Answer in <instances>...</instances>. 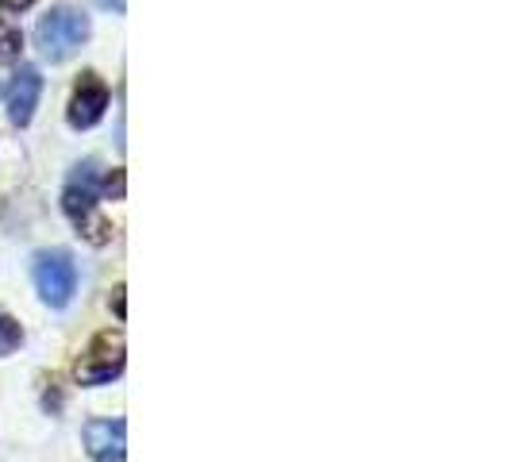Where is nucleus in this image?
I'll return each mask as SVG.
<instances>
[{
	"instance_id": "obj_5",
	"label": "nucleus",
	"mask_w": 512,
	"mask_h": 462,
	"mask_svg": "<svg viewBox=\"0 0 512 462\" xmlns=\"http://www.w3.org/2000/svg\"><path fill=\"white\" fill-rule=\"evenodd\" d=\"M104 108H108V89H104V81L97 74H85L77 81L74 101H70V124H74V128H93L104 116Z\"/></svg>"
},
{
	"instance_id": "obj_4",
	"label": "nucleus",
	"mask_w": 512,
	"mask_h": 462,
	"mask_svg": "<svg viewBox=\"0 0 512 462\" xmlns=\"http://www.w3.org/2000/svg\"><path fill=\"white\" fill-rule=\"evenodd\" d=\"M120 370H124V332H101L89 343L85 359L77 362V382L104 385L120 378Z\"/></svg>"
},
{
	"instance_id": "obj_11",
	"label": "nucleus",
	"mask_w": 512,
	"mask_h": 462,
	"mask_svg": "<svg viewBox=\"0 0 512 462\" xmlns=\"http://www.w3.org/2000/svg\"><path fill=\"white\" fill-rule=\"evenodd\" d=\"M101 8H108V12H124L128 8V0H97Z\"/></svg>"
},
{
	"instance_id": "obj_6",
	"label": "nucleus",
	"mask_w": 512,
	"mask_h": 462,
	"mask_svg": "<svg viewBox=\"0 0 512 462\" xmlns=\"http://www.w3.org/2000/svg\"><path fill=\"white\" fill-rule=\"evenodd\" d=\"M85 447L101 462H124V420H89L85 424Z\"/></svg>"
},
{
	"instance_id": "obj_8",
	"label": "nucleus",
	"mask_w": 512,
	"mask_h": 462,
	"mask_svg": "<svg viewBox=\"0 0 512 462\" xmlns=\"http://www.w3.org/2000/svg\"><path fill=\"white\" fill-rule=\"evenodd\" d=\"M20 343H24V332H20V324H16L8 312H0V355H12Z\"/></svg>"
},
{
	"instance_id": "obj_7",
	"label": "nucleus",
	"mask_w": 512,
	"mask_h": 462,
	"mask_svg": "<svg viewBox=\"0 0 512 462\" xmlns=\"http://www.w3.org/2000/svg\"><path fill=\"white\" fill-rule=\"evenodd\" d=\"M39 93H43V77H39V70L24 66V70L16 74V81H12V93H8V116H12V124H20V128L31 124Z\"/></svg>"
},
{
	"instance_id": "obj_10",
	"label": "nucleus",
	"mask_w": 512,
	"mask_h": 462,
	"mask_svg": "<svg viewBox=\"0 0 512 462\" xmlns=\"http://www.w3.org/2000/svg\"><path fill=\"white\" fill-rule=\"evenodd\" d=\"M31 4H35V0H0V8H8V12H24Z\"/></svg>"
},
{
	"instance_id": "obj_9",
	"label": "nucleus",
	"mask_w": 512,
	"mask_h": 462,
	"mask_svg": "<svg viewBox=\"0 0 512 462\" xmlns=\"http://www.w3.org/2000/svg\"><path fill=\"white\" fill-rule=\"evenodd\" d=\"M24 51V39H20V31L16 27H8L0 20V62H12V58H20Z\"/></svg>"
},
{
	"instance_id": "obj_1",
	"label": "nucleus",
	"mask_w": 512,
	"mask_h": 462,
	"mask_svg": "<svg viewBox=\"0 0 512 462\" xmlns=\"http://www.w3.org/2000/svg\"><path fill=\"white\" fill-rule=\"evenodd\" d=\"M62 208L74 220L77 235H85L93 247H104L112 239V224L97 212V162H81L62 193Z\"/></svg>"
},
{
	"instance_id": "obj_2",
	"label": "nucleus",
	"mask_w": 512,
	"mask_h": 462,
	"mask_svg": "<svg viewBox=\"0 0 512 462\" xmlns=\"http://www.w3.org/2000/svg\"><path fill=\"white\" fill-rule=\"evenodd\" d=\"M89 39V16H81L74 8H51L39 24H35V47L51 62H66L81 43Z\"/></svg>"
},
{
	"instance_id": "obj_3",
	"label": "nucleus",
	"mask_w": 512,
	"mask_h": 462,
	"mask_svg": "<svg viewBox=\"0 0 512 462\" xmlns=\"http://www.w3.org/2000/svg\"><path fill=\"white\" fill-rule=\"evenodd\" d=\"M35 285L51 308H66L77 289V266L66 251H43L35 258Z\"/></svg>"
}]
</instances>
